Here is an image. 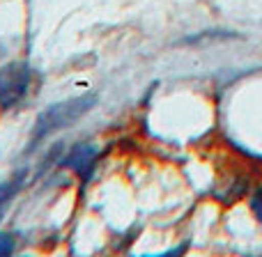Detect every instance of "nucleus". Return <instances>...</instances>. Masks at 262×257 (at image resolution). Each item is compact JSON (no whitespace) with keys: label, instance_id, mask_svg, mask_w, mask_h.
Returning <instances> with one entry per match:
<instances>
[{"label":"nucleus","instance_id":"nucleus-3","mask_svg":"<svg viewBox=\"0 0 262 257\" xmlns=\"http://www.w3.org/2000/svg\"><path fill=\"white\" fill-rule=\"evenodd\" d=\"M97 156H99V149H97V147L85 145V143H78V145H74V147L69 149L67 156L60 161V166L74 170L78 177H81L83 184H88V181H90V177H92V172H95Z\"/></svg>","mask_w":262,"mask_h":257},{"label":"nucleus","instance_id":"nucleus-6","mask_svg":"<svg viewBox=\"0 0 262 257\" xmlns=\"http://www.w3.org/2000/svg\"><path fill=\"white\" fill-rule=\"evenodd\" d=\"M251 209H253L255 218H258L260 225H262V189H260V191H255V195L251 198Z\"/></svg>","mask_w":262,"mask_h":257},{"label":"nucleus","instance_id":"nucleus-1","mask_svg":"<svg viewBox=\"0 0 262 257\" xmlns=\"http://www.w3.org/2000/svg\"><path fill=\"white\" fill-rule=\"evenodd\" d=\"M95 104H97L95 95H83V97H74V99L49 106L35 122L32 138H30V149L37 147L41 140H46L55 131H62V129L72 127V124H76L83 115L95 108Z\"/></svg>","mask_w":262,"mask_h":257},{"label":"nucleus","instance_id":"nucleus-4","mask_svg":"<svg viewBox=\"0 0 262 257\" xmlns=\"http://www.w3.org/2000/svg\"><path fill=\"white\" fill-rule=\"evenodd\" d=\"M21 184H23V172H18L14 179H9V181H5L3 186H0V207H5V204L9 202V200L14 198V195L18 193V189H21Z\"/></svg>","mask_w":262,"mask_h":257},{"label":"nucleus","instance_id":"nucleus-2","mask_svg":"<svg viewBox=\"0 0 262 257\" xmlns=\"http://www.w3.org/2000/svg\"><path fill=\"white\" fill-rule=\"evenodd\" d=\"M32 85V69L26 62H9L0 67V108L9 110L28 97Z\"/></svg>","mask_w":262,"mask_h":257},{"label":"nucleus","instance_id":"nucleus-5","mask_svg":"<svg viewBox=\"0 0 262 257\" xmlns=\"http://www.w3.org/2000/svg\"><path fill=\"white\" fill-rule=\"evenodd\" d=\"M14 246H16V241L12 235H0V255H12Z\"/></svg>","mask_w":262,"mask_h":257}]
</instances>
